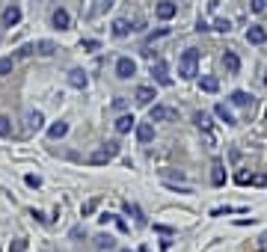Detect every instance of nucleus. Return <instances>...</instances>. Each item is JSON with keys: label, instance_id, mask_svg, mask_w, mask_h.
<instances>
[{"label": "nucleus", "instance_id": "nucleus-1", "mask_svg": "<svg viewBox=\"0 0 267 252\" xmlns=\"http://www.w3.org/2000/svg\"><path fill=\"white\" fill-rule=\"evenodd\" d=\"M178 74H181L184 80H193V77L199 74V53H196L193 48H187V50L178 56Z\"/></svg>", "mask_w": 267, "mask_h": 252}, {"label": "nucleus", "instance_id": "nucleus-2", "mask_svg": "<svg viewBox=\"0 0 267 252\" xmlns=\"http://www.w3.org/2000/svg\"><path fill=\"white\" fill-rule=\"evenodd\" d=\"M116 154H119V143H107L104 149H98V151H92V154H89V163H92V166H101V163L113 160Z\"/></svg>", "mask_w": 267, "mask_h": 252}, {"label": "nucleus", "instance_id": "nucleus-3", "mask_svg": "<svg viewBox=\"0 0 267 252\" xmlns=\"http://www.w3.org/2000/svg\"><path fill=\"white\" fill-rule=\"evenodd\" d=\"M116 74H119L122 80L134 77V74H137V62H134L131 56H119V59H116Z\"/></svg>", "mask_w": 267, "mask_h": 252}, {"label": "nucleus", "instance_id": "nucleus-4", "mask_svg": "<svg viewBox=\"0 0 267 252\" xmlns=\"http://www.w3.org/2000/svg\"><path fill=\"white\" fill-rule=\"evenodd\" d=\"M178 113L172 110V107H163V104H155L152 110H149V119L152 122H166V119H175Z\"/></svg>", "mask_w": 267, "mask_h": 252}, {"label": "nucleus", "instance_id": "nucleus-5", "mask_svg": "<svg viewBox=\"0 0 267 252\" xmlns=\"http://www.w3.org/2000/svg\"><path fill=\"white\" fill-rule=\"evenodd\" d=\"M27 131H42L45 128V116L39 113V110H27Z\"/></svg>", "mask_w": 267, "mask_h": 252}, {"label": "nucleus", "instance_id": "nucleus-6", "mask_svg": "<svg viewBox=\"0 0 267 252\" xmlns=\"http://www.w3.org/2000/svg\"><path fill=\"white\" fill-rule=\"evenodd\" d=\"M137 128V140L140 143H152L155 140V125L152 122H140V125H134Z\"/></svg>", "mask_w": 267, "mask_h": 252}, {"label": "nucleus", "instance_id": "nucleus-7", "mask_svg": "<svg viewBox=\"0 0 267 252\" xmlns=\"http://www.w3.org/2000/svg\"><path fill=\"white\" fill-rule=\"evenodd\" d=\"M0 21H3V27H15V24L21 21V9H18V6H6Z\"/></svg>", "mask_w": 267, "mask_h": 252}, {"label": "nucleus", "instance_id": "nucleus-8", "mask_svg": "<svg viewBox=\"0 0 267 252\" xmlns=\"http://www.w3.org/2000/svg\"><path fill=\"white\" fill-rule=\"evenodd\" d=\"M86 83H89V77H86L80 68H71V71H68V86H74V89H86Z\"/></svg>", "mask_w": 267, "mask_h": 252}, {"label": "nucleus", "instance_id": "nucleus-9", "mask_svg": "<svg viewBox=\"0 0 267 252\" xmlns=\"http://www.w3.org/2000/svg\"><path fill=\"white\" fill-rule=\"evenodd\" d=\"M134 125H137V119H134L131 113H125V116H119V119L113 122V128H116V134H128V131H131Z\"/></svg>", "mask_w": 267, "mask_h": 252}, {"label": "nucleus", "instance_id": "nucleus-10", "mask_svg": "<svg viewBox=\"0 0 267 252\" xmlns=\"http://www.w3.org/2000/svg\"><path fill=\"white\" fill-rule=\"evenodd\" d=\"M247 42H250V45H265L267 30L265 27H250V30H247Z\"/></svg>", "mask_w": 267, "mask_h": 252}, {"label": "nucleus", "instance_id": "nucleus-11", "mask_svg": "<svg viewBox=\"0 0 267 252\" xmlns=\"http://www.w3.org/2000/svg\"><path fill=\"white\" fill-rule=\"evenodd\" d=\"M175 12H178V9H175V3H169V0H160V3H158V18L169 21V18H172Z\"/></svg>", "mask_w": 267, "mask_h": 252}, {"label": "nucleus", "instance_id": "nucleus-12", "mask_svg": "<svg viewBox=\"0 0 267 252\" xmlns=\"http://www.w3.org/2000/svg\"><path fill=\"white\" fill-rule=\"evenodd\" d=\"M223 65H226V71H232V74H238V68H241V59H238V53H232V50H226V53H223Z\"/></svg>", "mask_w": 267, "mask_h": 252}, {"label": "nucleus", "instance_id": "nucleus-13", "mask_svg": "<svg viewBox=\"0 0 267 252\" xmlns=\"http://www.w3.org/2000/svg\"><path fill=\"white\" fill-rule=\"evenodd\" d=\"M152 74L158 77V83H160V86H172V77L166 74V65H163V62H158V65L152 68Z\"/></svg>", "mask_w": 267, "mask_h": 252}, {"label": "nucleus", "instance_id": "nucleus-14", "mask_svg": "<svg viewBox=\"0 0 267 252\" xmlns=\"http://www.w3.org/2000/svg\"><path fill=\"white\" fill-rule=\"evenodd\" d=\"M68 24H71V15H68L65 9H56V12H53V27H56V30H65Z\"/></svg>", "mask_w": 267, "mask_h": 252}, {"label": "nucleus", "instance_id": "nucleus-15", "mask_svg": "<svg viewBox=\"0 0 267 252\" xmlns=\"http://www.w3.org/2000/svg\"><path fill=\"white\" fill-rule=\"evenodd\" d=\"M33 50H36V53H42V56H51V53L56 50V45H53L51 39H42V42H36V45H33Z\"/></svg>", "mask_w": 267, "mask_h": 252}, {"label": "nucleus", "instance_id": "nucleus-16", "mask_svg": "<svg viewBox=\"0 0 267 252\" xmlns=\"http://www.w3.org/2000/svg\"><path fill=\"white\" fill-rule=\"evenodd\" d=\"M134 95H137V101H140V104H152V98H158L152 86H137V92H134Z\"/></svg>", "mask_w": 267, "mask_h": 252}, {"label": "nucleus", "instance_id": "nucleus-17", "mask_svg": "<svg viewBox=\"0 0 267 252\" xmlns=\"http://www.w3.org/2000/svg\"><path fill=\"white\" fill-rule=\"evenodd\" d=\"M232 104H235V107H250V104H253V95L244 92V89H238V92H232Z\"/></svg>", "mask_w": 267, "mask_h": 252}, {"label": "nucleus", "instance_id": "nucleus-18", "mask_svg": "<svg viewBox=\"0 0 267 252\" xmlns=\"http://www.w3.org/2000/svg\"><path fill=\"white\" fill-rule=\"evenodd\" d=\"M214 113H217V116H220V119H223L226 125H238V119H235V113H232V110H229L226 104H217V107H214Z\"/></svg>", "mask_w": 267, "mask_h": 252}, {"label": "nucleus", "instance_id": "nucleus-19", "mask_svg": "<svg viewBox=\"0 0 267 252\" xmlns=\"http://www.w3.org/2000/svg\"><path fill=\"white\" fill-rule=\"evenodd\" d=\"M128 33H131V24H128L125 18H116V21H113V36H119V39H125Z\"/></svg>", "mask_w": 267, "mask_h": 252}, {"label": "nucleus", "instance_id": "nucleus-20", "mask_svg": "<svg viewBox=\"0 0 267 252\" xmlns=\"http://www.w3.org/2000/svg\"><path fill=\"white\" fill-rule=\"evenodd\" d=\"M48 134H51V140H62V137L68 134V125H65V122H56V125H51Z\"/></svg>", "mask_w": 267, "mask_h": 252}, {"label": "nucleus", "instance_id": "nucleus-21", "mask_svg": "<svg viewBox=\"0 0 267 252\" xmlns=\"http://www.w3.org/2000/svg\"><path fill=\"white\" fill-rule=\"evenodd\" d=\"M211 181H214L217 187H223V184H226V169H223V163H214V172H211Z\"/></svg>", "mask_w": 267, "mask_h": 252}, {"label": "nucleus", "instance_id": "nucleus-22", "mask_svg": "<svg viewBox=\"0 0 267 252\" xmlns=\"http://www.w3.org/2000/svg\"><path fill=\"white\" fill-rule=\"evenodd\" d=\"M202 89H205V92H217V89H220V80L211 77V74H205V77H202Z\"/></svg>", "mask_w": 267, "mask_h": 252}, {"label": "nucleus", "instance_id": "nucleus-23", "mask_svg": "<svg viewBox=\"0 0 267 252\" xmlns=\"http://www.w3.org/2000/svg\"><path fill=\"white\" fill-rule=\"evenodd\" d=\"M95 247H98V250H113L116 241H113L110 235H101V238H95Z\"/></svg>", "mask_w": 267, "mask_h": 252}, {"label": "nucleus", "instance_id": "nucleus-24", "mask_svg": "<svg viewBox=\"0 0 267 252\" xmlns=\"http://www.w3.org/2000/svg\"><path fill=\"white\" fill-rule=\"evenodd\" d=\"M12 65H15V59H12V56H3V59H0V77H6V74L12 71Z\"/></svg>", "mask_w": 267, "mask_h": 252}, {"label": "nucleus", "instance_id": "nucleus-25", "mask_svg": "<svg viewBox=\"0 0 267 252\" xmlns=\"http://www.w3.org/2000/svg\"><path fill=\"white\" fill-rule=\"evenodd\" d=\"M196 125L208 131V128H211V116H208V113H196Z\"/></svg>", "mask_w": 267, "mask_h": 252}, {"label": "nucleus", "instance_id": "nucleus-26", "mask_svg": "<svg viewBox=\"0 0 267 252\" xmlns=\"http://www.w3.org/2000/svg\"><path fill=\"white\" fill-rule=\"evenodd\" d=\"M12 134V122L6 116H0V137H9Z\"/></svg>", "mask_w": 267, "mask_h": 252}, {"label": "nucleus", "instance_id": "nucleus-27", "mask_svg": "<svg viewBox=\"0 0 267 252\" xmlns=\"http://www.w3.org/2000/svg\"><path fill=\"white\" fill-rule=\"evenodd\" d=\"M214 30H220V33H229V30H232V24H229L226 18H217V21H214Z\"/></svg>", "mask_w": 267, "mask_h": 252}, {"label": "nucleus", "instance_id": "nucleus-28", "mask_svg": "<svg viewBox=\"0 0 267 252\" xmlns=\"http://www.w3.org/2000/svg\"><path fill=\"white\" fill-rule=\"evenodd\" d=\"M125 211H128V214H134V217H137V223H146V217L140 214V208H137V205H131V202H128V205H125Z\"/></svg>", "mask_w": 267, "mask_h": 252}, {"label": "nucleus", "instance_id": "nucleus-29", "mask_svg": "<svg viewBox=\"0 0 267 252\" xmlns=\"http://www.w3.org/2000/svg\"><path fill=\"white\" fill-rule=\"evenodd\" d=\"M265 9H267V0H253V12H256V15H262Z\"/></svg>", "mask_w": 267, "mask_h": 252}, {"label": "nucleus", "instance_id": "nucleus-30", "mask_svg": "<svg viewBox=\"0 0 267 252\" xmlns=\"http://www.w3.org/2000/svg\"><path fill=\"white\" fill-rule=\"evenodd\" d=\"M83 48H86V50H98V48H101V42H98V39H86V42H83Z\"/></svg>", "mask_w": 267, "mask_h": 252}, {"label": "nucleus", "instance_id": "nucleus-31", "mask_svg": "<svg viewBox=\"0 0 267 252\" xmlns=\"http://www.w3.org/2000/svg\"><path fill=\"white\" fill-rule=\"evenodd\" d=\"M24 181H27V187H42V178L39 175H27Z\"/></svg>", "mask_w": 267, "mask_h": 252}, {"label": "nucleus", "instance_id": "nucleus-32", "mask_svg": "<svg viewBox=\"0 0 267 252\" xmlns=\"http://www.w3.org/2000/svg\"><path fill=\"white\" fill-rule=\"evenodd\" d=\"M27 250V241H15L12 247H9V252H24Z\"/></svg>", "mask_w": 267, "mask_h": 252}, {"label": "nucleus", "instance_id": "nucleus-33", "mask_svg": "<svg viewBox=\"0 0 267 252\" xmlns=\"http://www.w3.org/2000/svg\"><path fill=\"white\" fill-rule=\"evenodd\" d=\"M92 211H95V199H92V202H86V205H83V217H86V214H92Z\"/></svg>", "mask_w": 267, "mask_h": 252}, {"label": "nucleus", "instance_id": "nucleus-34", "mask_svg": "<svg viewBox=\"0 0 267 252\" xmlns=\"http://www.w3.org/2000/svg\"><path fill=\"white\" fill-rule=\"evenodd\" d=\"M265 86H267V77H265Z\"/></svg>", "mask_w": 267, "mask_h": 252}, {"label": "nucleus", "instance_id": "nucleus-35", "mask_svg": "<svg viewBox=\"0 0 267 252\" xmlns=\"http://www.w3.org/2000/svg\"><path fill=\"white\" fill-rule=\"evenodd\" d=\"M122 252H131V250H122Z\"/></svg>", "mask_w": 267, "mask_h": 252}]
</instances>
